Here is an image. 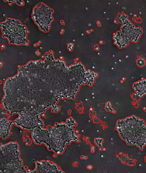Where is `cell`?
Segmentation results:
<instances>
[{
	"instance_id": "1",
	"label": "cell",
	"mask_w": 146,
	"mask_h": 173,
	"mask_svg": "<svg viewBox=\"0 0 146 173\" xmlns=\"http://www.w3.org/2000/svg\"><path fill=\"white\" fill-rule=\"evenodd\" d=\"M116 128L128 145H135L141 150L146 145V125L143 120L133 115L118 120Z\"/></svg>"
},
{
	"instance_id": "2",
	"label": "cell",
	"mask_w": 146,
	"mask_h": 173,
	"mask_svg": "<svg viewBox=\"0 0 146 173\" xmlns=\"http://www.w3.org/2000/svg\"><path fill=\"white\" fill-rule=\"evenodd\" d=\"M133 87L138 96H143L146 94V79H143L134 83Z\"/></svg>"
},
{
	"instance_id": "3",
	"label": "cell",
	"mask_w": 146,
	"mask_h": 173,
	"mask_svg": "<svg viewBox=\"0 0 146 173\" xmlns=\"http://www.w3.org/2000/svg\"><path fill=\"white\" fill-rule=\"evenodd\" d=\"M145 60L143 59L142 58L139 59L137 61V65L139 67L143 66L145 65Z\"/></svg>"
},
{
	"instance_id": "4",
	"label": "cell",
	"mask_w": 146,
	"mask_h": 173,
	"mask_svg": "<svg viewBox=\"0 0 146 173\" xmlns=\"http://www.w3.org/2000/svg\"><path fill=\"white\" fill-rule=\"evenodd\" d=\"M87 168V169H89V170H90V169H91L92 168L93 166L92 165H89L88 166Z\"/></svg>"
},
{
	"instance_id": "5",
	"label": "cell",
	"mask_w": 146,
	"mask_h": 173,
	"mask_svg": "<svg viewBox=\"0 0 146 173\" xmlns=\"http://www.w3.org/2000/svg\"><path fill=\"white\" fill-rule=\"evenodd\" d=\"M145 161H146V156L145 158Z\"/></svg>"
}]
</instances>
